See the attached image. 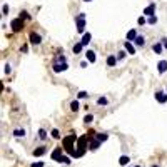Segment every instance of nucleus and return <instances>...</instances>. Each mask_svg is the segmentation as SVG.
Returning <instances> with one entry per match:
<instances>
[{
  "label": "nucleus",
  "instance_id": "nucleus-1",
  "mask_svg": "<svg viewBox=\"0 0 167 167\" xmlns=\"http://www.w3.org/2000/svg\"><path fill=\"white\" fill-rule=\"evenodd\" d=\"M79 140L77 139V135L75 134H70V135H67V137H64V140H62V149L65 150L69 156H72L74 157V154H75V142Z\"/></svg>",
  "mask_w": 167,
  "mask_h": 167
},
{
  "label": "nucleus",
  "instance_id": "nucleus-2",
  "mask_svg": "<svg viewBox=\"0 0 167 167\" xmlns=\"http://www.w3.org/2000/svg\"><path fill=\"white\" fill-rule=\"evenodd\" d=\"M10 27H12V30H14L15 33L20 32V30L24 29V22H22V18H14V20L10 22Z\"/></svg>",
  "mask_w": 167,
  "mask_h": 167
},
{
  "label": "nucleus",
  "instance_id": "nucleus-3",
  "mask_svg": "<svg viewBox=\"0 0 167 167\" xmlns=\"http://www.w3.org/2000/svg\"><path fill=\"white\" fill-rule=\"evenodd\" d=\"M64 152H65V150L62 149V147H57V149H54V150H52V154H50L52 160H57V162H60V159L64 157Z\"/></svg>",
  "mask_w": 167,
  "mask_h": 167
},
{
  "label": "nucleus",
  "instance_id": "nucleus-4",
  "mask_svg": "<svg viewBox=\"0 0 167 167\" xmlns=\"http://www.w3.org/2000/svg\"><path fill=\"white\" fill-rule=\"evenodd\" d=\"M154 97H156V100L159 102V104H165L167 102V94L162 90H157L156 94H154Z\"/></svg>",
  "mask_w": 167,
  "mask_h": 167
},
{
  "label": "nucleus",
  "instance_id": "nucleus-5",
  "mask_svg": "<svg viewBox=\"0 0 167 167\" xmlns=\"http://www.w3.org/2000/svg\"><path fill=\"white\" fill-rule=\"evenodd\" d=\"M77 149L87 150V135H82V137H79V140H77Z\"/></svg>",
  "mask_w": 167,
  "mask_h": 167
},
{
  "label": "nucleus",
  "instance_id": "nucleus-6",
  "mask_svg": "<svg viewBox=\"0 0 167 167\" xmlns=\"http://www.w3.org/2000/svg\"><path fill=\"white\" fill-rule=\"evenodd\" d=\"M29 40H30V44H35V45H39L40 42H42V37H40L37 32H30Z\"/></svg>",
  "mask_w": 167,
  "mask_h": 167
},
{
  "label": "nucleus",
  "instance_id": "nucleus-7",
  "mask_svg": "<svg viewBox=\"0 0 167 167\" xmlns=\"http://www.w3.org/2000/svg\"><path fill=\"white\" fill-rule=\"evenodd\" d=\"M154 12H156V4L152 2V4H149L147 7L144 8V12H142V14H144V15H147V17H152V15H154Z\"/></svg>",
  "mask_w": 167,
  "mask_h": 167
},
{
  "label": "nucleus",
  "instance_id": "nucleus-8",
  "mask_svg": "<svg viewBox=\"0 0 167 167\" xmlns=\"http://www.w3.org/2000/svg\"><path fill=\"white\" fill-rule=\"evenodd\" d=\"M77 20V32L84 33V30H85V18H75Z\"/></svg>",
  "mask_w": 167,
  "mask_h": 167
},
{
  "label": "nucleus",
  "instance_id": "nucleus-9",
  "mask_svg": "<svg viewBox=\"0 0 167 167\" xmlns=\"http://www.w3.org/2000/svg\"><path fill=\"white\" fill-rule=\"evenodd\" d=\"M157 72L159 74H165L167 72V60H160L157 64Z\"/></svg>",
  "mask_w": 167,
  "mask_h": 167
},
{
  "label": "nucleus",
  "instance_id": "nucleus-10",
  "mask_svg": "<svg viewBox=\"0 0 167 167\" xmlns=\"http://www.w3.org/2000/svg\"><path fill=\"white\" fill-rule=\"evenodd\" d=\"M69 69V65H67V62L65 64H55L54 65V72H64V70Z\"/></svg>",
  "mask_w": 167,
  "mask_h": 167
},
{
  "label": "nucleus",
  "instance_id": "nucleus-11",
  "mask_svg": "<svg viewBox=\"0 0 167 167\" xmlns=\"http://www.w3.org/2000/svg\"><path fill=\"white\" fill-rule=\"evenodd\" d=\"M135 39H137V30H135V29L129 30V32H127V42H134Z\"/></svg>",
  "mask_w": 167,
  "mask_h": 167
},
{
  "label": "nucleus",
  "instance_id": "nucleus-12",
  "mask_svg": "<svg viewBox=\"0 0 167 167\" xmlns=\"http://www.w3.org/2000/svg\"><path fill=\"white\" fill-rule=\"evenodd\" d=\"M85 57H87V62H90V64H94L95 58H97V57H95V52L94 50H87V52H85Z\"/></svg>",
  "mask_w": 167,
  "mask_h": 167
},
{
  "label": "nucleus",
  "instance_id": "nucleus-13",
  "mask_svg": "<svg viewBox=\"0 0 167 167\" xmlns=\"http://www.w3.org/2000/svg\"><path fill=\"white\" fill-rule=\"evenodd\" d=\"M45 152H47V147H37L33 150V157H40V156H44Z\"/></svg>",
  "mask_w": 167,
  "mask_h": 167
},
{
  "label": "nucleus",
  "instance_id": "nucleus-14",
  "mask_svg": "<svg viewBox=\"0 0 167 167\" xmlns=\"http://www.w3.org/2000/svg\"><path fill=\"white\" fill-rule=\"evenodd\" d=\"M90 39H92V35H90L89 32H85V33H84V37H82V40H80V44H82L84 47H85V45H87L89 42H90Z\"/></svg>",
  "mask_w": 167,
  "mask_h": 167
},
{
  "label": "nucleus",
  "instance_id": "nucleus-15",
  "mask_svg": "<svg viewBox=\"0 0 167 167\" xmlns=\"http://www.w3.org/2000/svg\"><path fill=\"white\" fill-rule=\"evenodd\" d=\"M124 47H125V50H127L131 55H134V54H135V47L131 44V42H127V40H125V45H124Z\"/></svg>",
  "mask_w": 167,
  "mask_h": 167
},
{
  "label": "nucleus",
  "instance_id": "nucleus-16",
  "mask_svg": "<svg viewBox=\"0 0 167 167\" xmlns=\"http://www.w3.org/2000/svg\"><path fill=\"white\" fill-rule=\"evenodd\" d=\"M134 44L137 45V47H144V45H145V39L142 35H137V39L134 40Z\"/></svg>",
  "mask_w": 167,
  "mask_h": 167
},
{
  "label": "nucleus",
  "instance_id": "nucleus-17",
  "mask_svg": "<svg viewBox=\"0 0 167 167\" xmlns=\"http://www.w3.org/2000/svg\"><path fill=\"white\" fill-rule=\"evenodd\" d=\"M162 49H164V44H160V42H157V44L152 45V50L156 52V54H162Z\"/></svg>",
  "mask_w": 167,
  "mask_h": 167
},
{
  "label": "nucleus",
  "instance_id": "nucleus-18",
  "mask_svg": "<svg viewBox=\"0 0 167 167\" xmlns=\"http://www.w3.org/2000/svg\"><path fill=\"white\" fill-rule=\"evenodd\" d=\"M115 64H117V57H115V55H109V57H107V65L114 67Z\"/></svg>",
  "mask_w": 167,
  "mask_h": 167
},
{
  "label": "nucleus",
  "instance_id": "nucleus-19",
  "mask_svg": "<svg viewBox=\"0 0 167 167\" xmlns=\"http://www.w3.org/2000/svg\"><path fill=\"white\" fill-rule=\"evenodd\" d=\"M99 147H100V142H99L97 139H92V140H90V147H89V149H90V150H97Z\"/></svg>",
  "mask_w": 167,
  "mask_h": 167
},
{
  "label": "nucleus",
  "instance_id": "nucleus-20",
  "mask_svg": "<svg viewBox=\"0 0 167 167\" xmlns=\"http://www.w3.org/2000/svg\"><path fill=\"white\" fill-rule=\"evenodd\" d=\"M129 162H131V157H129V156H120V159H119L120 165H127Z\"/></svg>",
  "mask_w": 167,
  "mask_h": 167
},
{
  "label": "nucleus",
  "instance_id": "nucleus-21",
  "mask_svg": "<svg viewBox=\"0 0 167 167\" xmlns=\"http://www.w3.org/2000/svg\"><path fill=\"white\" fill-rule=\"evenodd\" d=\"M79 109H80L79 100H72V102H70V110H72V112H77Z\"/></svg>",
  "mask_w": 167,
  "mask_h": 167
},
{
  "label": "nucleus",
  "instance_id": "nucleus-22",
  "mask_svg": "<svg viewBox=\"0 0 167 167\" xmlns=\"http://www.w3.org/2000/svg\"><path fill=\"white\" fill-rule=\"evenodd\" d=\"M82 49H84V45L79 42V44H75V45H74V49H72V50H74V54H80V52H82Z\"/></svg>",
  "mask_w": 167,
  "mask_h": 167
},
{
  "label": "nucleus",
  "instance_id": "nucleus-23",
  "mask_svg": "<svg viewBox=\"0 0 167 167\" xmlns=\"http://www.w3.org/2000/svg\"><path fill=\"white\" fill-rule=\"evenodd\" d=\"M95 139L102 144V142H106L107 139H109V135H107V134H97V137H95Z\"/></svg>",
  "mask_w": 167,
  "mask_h": 167
},
{
  "label": "nucleus",
  "instance_id": "nucleus-24",
  "mask_svg": "<svg viewBox=\"0 0 167 167\" xmlns=\"http://www.w3.org/2000/svg\"><path fill=\"white\" fill-rule=\"evenodd\" d=\"M14 135L15 137H24V135H25V131H24V129H15Z\"/></svg>",
  "mask_w": 167,
  "mask_h": 167
},
{
  "label": "nucleus",
  "instance_id": "nucleus-25",
  "mask_svg": "<svg viewBox=\"0 0 167 167\" xmlns=\"http://www.w3.org/2000/svg\"><path fill=\"white\" fill-rule=\"evenodd\" d=\"M97 104H99V106H107V104H109V100H107L106 97H99L97 99Z\"/></svg>",
  "mask_w": 167,
  "mask_h": 167
},
{
  "label": "nucleus",
  "instance_id": "nucleus-26",
  "mask_svg": "<svg viewBox=\"0 0 167 167\" xmlns=\"http://www.w3.org/2000/svg\"><path fill=\"white\" fill-rule=\"evenodd\" d=\"M92 120H94V115H92V114H87V115L84 117V122L85 124H90Z\"/></svg>",
  "mask_w": 167,
  "mask_h": 167
},
{
  "label": "nucleus",
  "instance_id": "nucleus-27",
  "mask_svg": "<svg viewBox=\"0 0 167 167\" xmlns=\"http://www.w3.org/2000/svg\"><path fill=\"white\" fill-rule=\"evenodd\" d=\"M39 137L42 139V140H45V139H47V132H45L44 129H40V131H39Z\"/></svg>",
  "mask_w": 167,
  "mask_h": 167
},
{
  "label": "nucleus",
  "instance_id": "nucleus-28",
  "mask_svg": "<svg viewBox=\"0 0 167 167\" xmlns=\"http://www.w3.org/2000/svg\"><path fill=\"white\" fill-rule=\"evenodd\" d=\"M147 24H149V25H154V24H157V17H156V15H152V17H149V20H147Z\"/></svg>",
  "mask_w": 167,
  "mask_h": 167
},
{
  "label": "nucleus",
  "instance_id": "nucleus-29",
  "mask_svg": "<svg viewBox=\"0 0 167 167\" xmlns=\"http://www.w3.org/2000/svg\"><path fill=\"white\" fill-rule=\"evenodd\" d=\"M145 22H147V20H145V17H139V18H137V24H139V25H145Z\"/></svg>",
  "mask_w": 167,
  "mask_h": 167
},
{
  "label": "nucleus",
  "instance_id": "nucleus-30",
  "mask_svg": "<svg viewBox=\"0 0 167 167\" xmlns=\"http://www.w3.org/2000/svg\"><path fill=\"white\" fill-rule=\"evenodd\" d=\"M52 137H54V139H58V137H60V132H58L57 129H54V131H52Z\"/></svg>",
  "mask_w": 167,
  "mask_h": 167
},
{
  "label": "nucleus",
  "instance_id": "nucleus-31",
  "mask_svg": "<svg viewBox=\"0 0 167 167\" xmlns=\"http://www.w3.org/2000/svg\"><path fill=\"white\" fill-rule=\"evenodd\" d=\"M85 97H89V94L85 90H80L79 92V99H85Z\"/></svg>",
  "mask_w": 167,
  "mask_h": 167
},
{
  "label": "nucleus",
  "instance_id": "nucleus-32",
  "mask_svg": "<svg viewBox=\"0 0 167 167\" xmlns=\"http://www.w3.org/2000/svg\"><path fill=\"white\" fill-rule=\"evenodd\" d=\"M60 162H62V164H70V157L64 156V157H62V159H60Z\"/></svg>",
  "mask_w": 167,
  "mask_h": 167
},
{
  "label": "nucleus",
  "instance_id": "nucleus-33",
  "mask_svg": "<svg viewBox=\"0 0 167 167\" xmlns=\"http://www.w3.org/2000/svg\"><path fill=\"white\" fill-rule=\"evenodd\" d=\"M20 17H22V18H30V15L27 14L25 10H24V12H20ZM20 17H18V18H20Z\"/></svg>",
  "mask_w": 167,
  "mask_h": 167
},
{
  "label": "nucleus",
  "instance_id": "nucleus-34",
  "mask_svg": "<svg viewBox=\"0 0 167 167\" xmlns=\"http://www.w3.org/2000/svg\"><path fill=\"white\" fill-rule=\"evenodd\" d=\"M4 72L7 74V75L10 74V65H8V64H5V65H4Z\"/></svg>",
  "mask_w": 167,
  "mask_h": 167
},
{
  "label": "nucleus",
  "instance_id": "nucleus-35",
  "mask_svg": "<svg viewBox=\"0 0 167 167\" xmlns=\"http://www.w3.org/2000/svg\"><path fill=\"white\" fill-rule=\"evenodd\" d=\"M8 10H10V8H8V5H4V7H2V12H4V15H7Z\"/></svg>",
  "mask_w": 167,
  "mask_h": 167
},
{
  "label": "nucleus",
  "instance_id": "nucleus-36",
  "mask_svg": "<svg viewBox=\"0 0 167 167\" xmlns=\"http://www.w3.org/2000/svg\"><path fill=\"white\" fill-rule=\"evenodd\" d=\"M30 167H44V162H33Z\"/></svg>",
  "mask_w": 167,
  "mask_h": 167
},
{
  "label": "nucleus",
  "instance_id": "nucleus-37",
  "mask_svg": "<svg viewBox=\"0 0 167 167\" xmlns=\"http://www.w3.org/2000/svg\"><path fill=\"white\" fill-rule=\"evenodd\" d=\"M125 57V52H119V54H117V58H124Z\"/></svg>",
  "mask_w": 167,
  "mask_h": 167
},
{
  "label": "nucleus",
  "instance_id": "nucleus-38",
  "mask_svg": "<svg viewBox=\"0 0 167 167\" xmlns=\"http://www.w3.org/2000/svg\"><path fill=\"white\" fill-rule=\"evenodd\" d=\"M162 44H164V47L167 49V39H164V40H162Z\"/></svg>",
  "mask_w": 167,
  "mask_h": 167
},
{
  "label": "nucleus",
  "instance_id": "nucleus-39",
  "mask_svg": "<svg viewBox=\"0 0 167 167\" xmlns=\"http://www.w3.org/2000/svg\"><path fill=\"white\" fill-rule=\"evenodd\" d=\"M84 2H92V0H84Z\"/></svg>",
  "mask_w": 167,
  "mask_h": 167
},
{
  "label": "nucleus",
  "instance_id": "nucleus-40",
  "mask_svg": "<svg viewBox=\"0 0 167 167\" xmlns=\"http://www.w3.org/2000/svg\"><path fill=\"white\" fill-rule=\"evenodd\" d=\"M152 167H159V165H152Z\"/></svg>",
  "mask_w": 167,
  "mask_h": 167
},
{
  "label": "nucleus",
  "instance_id": "nucleus-41",
  "mask_svg": "<svg viewBox=\"0 0 167 167\" xmlns=\"http://www.w3.org/2000/svg\"><path fill=\"white\" fill-rule=\"evenodd\" d=\"M135 167H140V165H135Z\"/></svg>",
  "mask_w": 167,
  "mask_h": 167
}]
</instances>
